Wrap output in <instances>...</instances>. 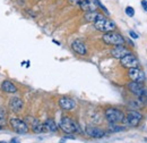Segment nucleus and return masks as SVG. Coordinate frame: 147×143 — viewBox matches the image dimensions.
<instances>
[{
  "label": "nucleus",
  "mask_w": 147,
  "mask_h": 143,
  "mask_svg": "<svg viewBox=\"0 0 147 143\" xmlns=\"http://www.w3.org/2000/svg\"><path fill=\"white\" fill-rule=\"evenodd\" d=\"M43 125H44V129H45V131H49V132H55V131L58 129L55 123L52 119H48Z\"/></svg>",
  "instance_id": "19"
},
{
  "label": "nucleus",
  "mask_w": 147,
  "mask_h": 143,
  "mask_svg": "<svg viewBox=\"0 0 147 143\" xmlns=\"http://www.w3.org/2000/svg\"><path fill=\"white\" fill-rule=\"evenodd\" d=\"M9 123H10V126L13 127V129L17 132L18 134H25L28 132V125L18 118H10Z\"/></svg>",
  "instance_id": "5"
},
{
  "label": "nucleus",
  "mask_w": 147,
  "mask_h": 143,
  "mask_svg": "<svg viewBox=\"0 0 147 143\" xmlns=\"http://www.w3.org/2000/svg\"><path fill=\"white\" fill-rule=\"evenodd\" d=\"M71 48H73V50L76 54H80V56H85L86 54V47H85L84 42L80 41V40L74 41L73 44H71Z\"/></svg>",
  "instance_id": "13"
},
{
  "label": "nucleus",
  "mask_w": 147,
  "mask_h": 143,
  "mask_svg": "<svg viewBox=\"0 0 147 143\" xmlns=\"http://www.w3.org/2000/svg\"><path fill=\"white\" fill-rule=\"evenodd\" d=\"M121 65L126 68H136L138 66V60L135 56L131 54H128L125 56L123 58H121Z\"/></svg>",
  "instance_id": "7"
},
{
  "label": "nucleus",
  "mask_w": 147,
  "mask_h": 143,
  "mask_svg": "<svg viewBox=\"0 0 147 143\" xmlns=\"http://www.w3.org/2000/svg\"><path fill=\"white\" fill-rule=\"evenodd\" d=\"M129 34H130V36H131L132 39H138V35H137L135 32H132V31H130V32H129Z\"/></svg>",
  "instance_id": "26"
},
{
  "label": "nucleus",
  "mask_w": 147,
  "mask_h": 143,
  "mask_svg": "<svg viewBox=\"0 0 147 143\" xmlns=\"http://www.w3.org/2000/svg\"><path fill=\"white\" fill-rule=\"evenodd\" d=\"M139 100L142 101V104H143V105H145V106H147V97L145 95V94L140 95V97H139Z\"/></svg>",
  "instance_id": "23"
},
{
  "label": "nucleus",
  "mask_w": 147,
  "mask_h": 143,
  "mask_svg": "<svg viewBox=\"0 0 147 143\" xmlns=\"http://www.w3.org/2000/svg\"><path fill=\"white\" fill-rule=\"evenodd\" d=\"M0 131H1V126H0Z\"/></svg>",
  "instance_id": "27"
},
{
  "label": "nucleus",
  "mask_w": 147,
  "mask_h": 143,
  "mask_svg": "<svg viewBox=\"0 0 147 143\" xmlns=\"http://www.w3.org/2000/svg\"><path fill=\"white\" fill-rule=\"evenodd\" d=\"M100 6V1L98 0H83L79 5L80 9L84 12H96L97 7Z\"/></svg>",
  "instance_id": "6"
},
{
  "label": "nucleus",
  "mask_w": 147,
  "mask_h": 143,
  "mask_svg": "<svg viewBox=\"0 0 147 143\" xmlns=\"http://www.w3.org/2000/svg\"><path fill=\"white\" fill-rule=\"evenodd\" d=\"M84 18H85L87 22H94V23H95L96 20H98V19L103 18V16H102L101 14H98L97 12H90V13L85 14Z\"/></svg>",
  "instance_id": "18"
},
{
  "label": "nucleus",
  "mask_w": 147,
  "mask_h": 143,
  "mask_svg": "<svg viewBox=\"0 0 147 143\" xmlns=\"http://www.w3.org/2000/svg\"><path fill=\"white\" fill-rule=\"evenodd\" d=\"M26 122L30 124L31 128H32V131H33L34 133H42V132H44V131H45V129H44V125H43V124H41L36 118L27 117V118H26Z\"/></svg>",
  "instance_id": "11"
},
{
  "label": "nucleus",
  "mask_w": 147,
  "mask_h": 143,
  "mask_svg": "<svg viewBox=\"0 0 147 143\" xmlns=\"http://www.w3.org/2000/svg\"><path fill=\"white\" fill-rule=\"evenodd\" d=\"M142 7L147 12V0H143L142 1Z\"/></svg>",
  "instance_id": "25"
},
{
  "label": "nucleus",
  "mask_w": 147,
  "mask_h": 143,
  "mask_svg": "<svg viewBox=\"0 0 147 143\" xmlns=\"http://www.w3.org/2000/svg\"><path fill=\"white\" fill-rule=\"evenodd\" d=\"M129 106L132 108V109H138V108L144 106V105L142 104L140 100H138V101H130V102H129Z\"/></svg>",
  "instance_id": "21"
},
{
  "label": "nucleus",
  "mask_w": 147,
  "mask_h": 143,
  "mask_svg": "<svg viewBox=\"0 0 147 143\" xmlns=\"http://www.w3.org/2000/svg\"><path fill=\"white\" fill-rule=\"evenodd\" d=\"M128 75H129V77H130V80H131V81H135V82L142 83V82H144V80H145L144 73L140 71V69H138L137 67H136V68H129Z\"/></svg>",
  "instance_id": "9"
},
{
  "label": "nucleus",
  "mask_w": 147,
  "mask_h": 143,
  "mask_svg": "<svg viewBox=\"0 0 147 143\" xmlns=\"http://www.w3.org/2000/svg\"><path fill=\"white\" fill-rule=\"evenodd\" d=\"M1 89H2V91L7 92V93H15V92H17V88L13 83H10L9 81H3L2 84H1Z\"/></svg>",
  "instance_id": "17"
},
{
  "label": "nucleus",
  "mask_w": 147,
  "mask_h": 143,
  "mask_svg": "<svg viewBox=\"0 0 147 143\" xmlns=\"http://www.w3.org/2000/svg\"><path fill=\"white\" fill-rule=\"evenodd\" d=\"M86 133L87 135L92 136V138H96V139H100V138H103L105 135V132L95 127V126H87L86 127Z\"/></svg>",
  "instance_id": "12"
},
{
  "label": "nucleus",
  "mask_w": 147,
  "mask_h": 143,
  "mask_svg": "<svg viewBox=\"0 0 147 143\" xmlns=\"http://www.w3.org/2000/svg\"><path fill=\"white\" fill-rule=\"evenodd\" d=\"M105 117L110 123H120L125 119V115L122 111H120L119 109L115 108H109L105 111Z\"/></svg>",
  "instance_id": "3"
},
{
  "label": "nucleus",
  "mask_w": 147,
  "mask_h": 143,
  "mask_svg": "<svg viewBox=\"0 0 147 143\" xmlns=\"http://www.w3.org/2000/svg\"><path fill=\"white\" fill-rule=\"evenodd\" d=\"M142 118H143L142 115L136 110H130L128 115H127V121H128L129 125L132 126V127H136V126L139 125Z\"/></svg>",
  "instance_id": "8"
},
{
  "label": "nucleus",
  "mask_w": 147,
  "mask_h": 143,
  "mask_svg": "<svg viewBox=\"0 0 147 143\" xmlns=\"http://www.w3.org/2000/svg\"><path fill=\"white\" fill-rule=\"evenodd\" d=\"M94 27L97 30V31H101V32H104V33H108V32H112L114 31L115 29V23L112 22L111 19L103 17L98 20H96L94 23Z\"/></svg>",
  "instance_id": "1"
},
{
  "label": "nucleus",
  "mask_w": 147,
  "mask_h": 143,
  "mask_svg": "<svg viewBox=\"0 0 147 143\" xmlns=\"http://www.w3.org/2000/svg\"><path fill=\"white\" fill-rule=\"evenodd\" d=\"M109 128H110L111 132H121V131H123V129H125L122 126L115 125V123H110V126H109Z\"/></svg>",
  "instance_id": "20"
},
{
  "label": "nucleus",
  "mask_w": 147,
  "mask_h": 143,
  "mask_svg": "<svg viewBox=\"0 0 147 143\" xmlns=\"http://www.w3.org/2000/svg\"><path fill=\"white\" fill-rule=\"evenodd\" d=\"M128 54H130L128 51V49L127 48H125V47H122V46H117L114 49H112V51H111V54L113 56V57H115V58H123L125 56H127Z\"/></svg>",
  "instance_id": "15"
},
{
  "label": "nucleus",
  "mask_w": 147,
  "mask_h": 143,
  "mask_svg": "<svg viewBox=\"0 0 147 143\" xmlns=\"http://www.w3.org/2000/svg\"><path fill=\"white\" fill-rule=\"evenodd\" d=\"M103 41L107 43V44H111V46H121L123 44L125 40L123 37L120 35L119 33H115V32H108V33H104L103 35Z\"/></svg>",
  "instance_id": "2"
},
{
  "label": "nucleus",
  "mask_w": 147,
  "mask_h": 143,
  "mask_svg": "<svg viewBox=\"0 0 147 143\" xmlns=\"http://www.w3.org/2000/svg\"><path fill=\"white\" fill-rule=\"evenodd\" d=\"M60 128L65 132V133H67V134H70V133H75V132H77L79 128L77 127L76 125V123L74 122L73 119H70L69 117H63L62 119H61V122H60Z\"/></svg>",
  "instance_id": "4"
},
{
  "label": "nucleus",
  "mask_w": 147,
  "mask_h": 143,
  "mask_svg": "<svg viewBox=\"0 0 147 143\" xmlns=\"http://www.w3.org/2000/svg\"><path fill=\"white\" fill-rule=\"evenodd\" d=\"M127 88H128V90L130 91V92H132L134 94H136V95H138V97L145 94V90H144V88L142 86V83H139V82L131 81L130 83H128Z\"/></svg>",
  "instance_id": "10"
},
{
  "label": "nucleus",
  "mask_w": 147,
  "mask_h": 143,
  "mask_svg": "<svg viewBox=\"0 0 147 143\" xmlns=\"http://www.w3.org/2000/svg\"><path fill=\"white\" fill-rule=\"evenodd\" d=\"M9 108L14 111V112H18L23 108V101L19 98H11L9 100Z\"/></svg>",
  "instance_id": "16"
},
{
  "label": "nucleus",
  "mask_w": 147,
  "mask_h": 143,
  "mask_svg": "<svg viewBox=\"0 0 147 143\" xmlns=\"http://www.w3.org/2000/svg\"><path fill=\"white\" fill-rule=\"evenodd\" d=\"M59 105H60V107L62 108L63 110H71L75 108V101H74L73 99H70V98H67V97H63V98H61L60 100H59Z\"/></svg>",
  "instance_id": "14"
},
{
  "label": "nucleus",
  "mask_w": 147,
  "mask_h": 143,
  "mask_svg": "<svg viewBox=\"0 0 147 143\" xmlns=\"http://www.w3.org/2000/svg\"><path fill=\"white\" fill-rule=\"evenodd\" d=\"M83 0H69V2L74 5V6H76V5H80V2H82Z\"/></svg>",
  "instance_id": "24"
},
{
  "label": "nucleus",
  "mask_w": 147,
  "mask_h": 143,
  "mask_svg": "<svg viewBox=\"0 0 147 143\" xmlns=\"http://www.w3.org/2000/svg\"><path fill=\"white\" fill-rule=\"evenodd\" d=\"M126 14L130 16V17H132L134 15H135V10H134V8L132 7H127L126 8Z\"/></svg>",
  "instance_id": "22"
}]
</instances>
